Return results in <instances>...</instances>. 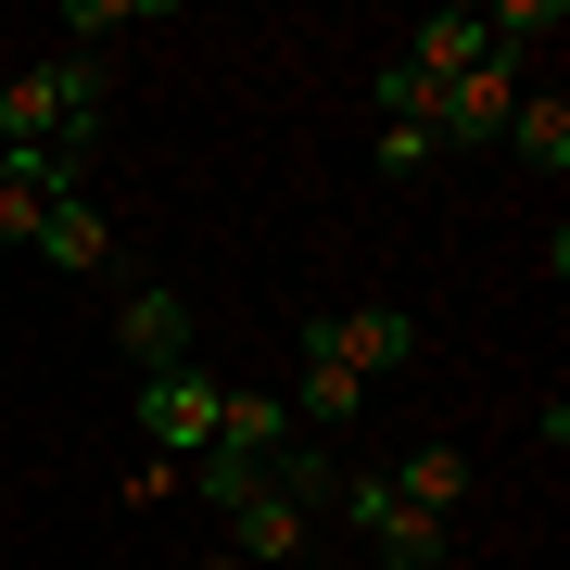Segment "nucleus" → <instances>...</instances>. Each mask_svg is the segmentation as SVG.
I'll use <instances>...</instances> for the list:
<instances>
[{
	"label": "nucleus",
	"instance_id": "1",
	"mask_svg": "<svg viewBox=\"0 0 570 570\" xmlns=\"http://www.w3.org/2000/svg\"><path fill=\"white\" fill-rule=\"evenodd\" d=\"M102 140H115V63H102V51H63V63L0 77V153H63V165H89Z\"/></svg>",
	"mask_w": 570,
	"mask_h": 570
},
{
	"label": "nucleus",
	"instance_id": "2",
	"mask_svg": "<svg viewBox=\"0 0 570 570\" xmlns=\"http://www.w3.org/2000/svg\"><path fill=\"white\" fill-rule=\"evenodd\" d=\"M216 406H228V381H216L204 355H190V367H153V381H140V444L165 469H190V456L216 444Z\"/></svg>",
	"mask_w": 570,
	"mask_h": 570
},
{
	"label": "nucleus",
	"instance_id": "3",
	"mask_svg": "<svg viewBox=\"0 0 570 570\" xmlns=\"http://www.w3.org/2000/svg\"><path fill=\"white\" fill-rule=\"evenodd\" d=\"M330 508H343V532H367V558H381V570H444V520H419L381 469H343Z\"/></svg>",
	"mask_w": 570,
	"mask_h": 570
},
{
	"label": "nucleus",
	"instance_id": "4",
	"mask_svg": "<svg viewBox=\"0 0 570 570\" xmlns=\"http://www.w3.org/2000/svg\"><path fill=\"white\" fill-rule=\"evenodd\" d=\"M305 355H343L355 381H381V367H419V317H406V305H343V317H305Z\"/></svg>",
	"mask_w": 570,
	"mask_h": 570
},
{
	"label": "nucleus",
	"instance_id": "5",
	"mask_svg": "<svg viewBox=\"0 0 570 570\" xmlns=\"http://www.w3.org/2000/svg\"><path fill=\"white\" fill-rule=\"evenodd\" d=\"M520 51H482L469 63V77H444V102H431V127H444V140H508V115H520Z\"/></svg>",
	"mask_w": 570,
	"mask_h": 570
},
{
	"label": "nucleus",
	"instance_id": "6",
	"mask_svg": "<svg viewBox=\"0 0 570 570\" xmlns=\"http://www.w3.org/2000/svg\"><path fill=\"white\" fill-rule=\"evenodd\" d=\"M115 343H127V367H140V381H153V367H190V355H204V343H190V305H178L165 279H140V292L115 305Z\"/></svg>",
	"mask_w": 570,
	"mask_h": 570
},
{
	"label": "nucleus",
	"instance_id": "7",
	"mask_svg": "<svg viewBox=\"0 0 570 570\" xmlns=\"http://www.w3.org/2000/svg\"><path fill=\"white\" fill-rule=\"evenodd\" d=\"M77 178H89V165H63V153H0V242H39V216Z\"/></svg>",
	"mask_w": 570,
	"mask_h": 570
},
{
	"label": "nucleus",
	"instance_id": "8",
	"mask_svg": "<svg viewBox=\"0 0 570 570\" xmlns=\"http://www.w3.org/2000/svg\"><path fill=\"white\" fill-rule=\"evenodd\" d=\"M279 406H292V431H355V406H367V381H355L343 355H305V381H292Z\"/></svg>",
	"mask_w": 570,
	"mask_h": 570
},
{
	"label": "nucleus",
	"instance_id": "9",
	"mask_svg": "<svg viewBox=\"0 0 570 570\" xmlns=\"http://www.w3.org/2000/svg\"><path fill=\"white\" fill-rule=\"evenodd\" d=\"M228 532H242V570H305V508H279V494H242Z\"/></svg>",
	"mask_w": 570,
	"mask_h": 570
},
{
	"label": "nucleus",
	"instance_id": "10",
	"mask_svg": "<svg viewBox=\"0 0 570 570\" xmlns=\"http://www.w3.org/2000/svg\"><path fill=\"white\" fill-rule=\"evenodd\" d=\"M266 494H279V508H305V520H317V508H330V494H343V456H330V444H317V431H292V444H279V456H266Z\"/></svg>",
	"mask_w": 570,
	"mask_h": 570
},
{
	"label": "nucleus",
	"instance_id": "11",
	"mask_svg": "<svg viewBox=\"0 0 570 570\" xmlns=\"http://www.w3.org/2000/svg\"><path fill=\"white\" fill-rule=\"evenodd\" d=\"M39 254H51V266H77V279H89V266L115 254V228H102V204H89V190H63V204L39 216Z\"/></svg>",
	"mask_w": 570,
	"mask_h": 570
},
{
	"label": "nucleus",
	"instance_id": "12",
	"mask_svg": "<svg viewBox=\"0 0 570 570\" xmlns=\"http://www.w3.org/2000/svg\"><path fill=\"white\" fill-rule=\"evenodd\" d=\"M508 153L532 165V178H558V165H570V102H558V89H520V115H508Z\"/></svg>",
	"mask_w": 570,
	"mask_h": 570
},
{
	"label": "nucleus",
	"instance_id": "13",
	"mask_svg": "<svg viewBox=\"0 0 570 570\" xmlns=\"http://www.w3.org/2000/svg\"><path fill=\"white\" fill-rule=\"evenodd\" d=\"M482 51H494V39H482V13H431L419 39H406V63H419L431 89H444V77H469V63H482Z\"/></svg>",
	"mask_w": 570,
	"mask_h": 570
},
{
	"label": "nucleus",
	"instance_id": "14",
	"mask_svg": "<svg viewBox=\"0 0 570 570\" xmlns=\"http://www.w3.org/2000/svg\"><path fill=\"white\" fill-rule=\"evenodd\" d=\"M381 482H393V494H406V508H419V520H444V508H456V494H469V456H456V444H419L406 469H381Z\"/></svg>",
	"mask_w": 570,
	"mask_h": 570
},
{
	"label": "nucleus",
	"instance_id": "15",
	"mask_svg": "<svg viewBox=\"0 0 570 570\" xmlns=\"http://www.w3.org/2000/svg\"><path fill=\"white\" fill-rule=\"evenodd\" d=\"M216 444H242V456H279V444H292V406H279V393H242V381H228V406H216Z\"/></svg>",
	"mask_w": 570,
	"mask_h": 570
},
{
	"label": "nucleus",
	"instance_id": "16",
	"mask_svg": "<svg viewBox=\"0 0 570 570\" xmlns=\"http://www.w3.org/2000/svg\"><path fill=\"white\" fill-rule=\"evenodd\" d=\"M178 482H190V494H204V508L228 520V508H242V494H266V456H242V444H204V456L178 469Z\"/></svg>",
	"mask_w": 570,
	"mask_h": 570
},
{
	"label": "nucleus",
	"instance_id": "17",
	"mask_svg": "<svg viewBox=\"0 0 570 570\" xmlns=\"http://www.w3.org/2000/svg\"><path fill=\"white\" fill-rule=\"evenodd\" d=\"M431 102H444V89H431L406 51H393V63H381V127H431ZM431 140H444V127H431Z\"/></svg>",
	"mask_w": 570,
	"mask_h": 570
},
{
	"label": "nucleus",
	"instance_id": "18",
	"mask_svg": "<svg viewBox=\"0 0 570 570\" xmlns=\"http://www.w3.org/2000/svg\"><path fill=\"white\" fill-rule=\"evenodd\" d=\"M482 39H494V51H532V39H558V0H508V13H482Z\"/></svg>",
	"mask_w": 570,
	"mask_h": 570
},
{
	"label": "nucleus",
	"instance_id": "19",
	"mask_svg": "<svg viewBox=\"0 0 570 570\" xmlns=\"http://www.w3.org/2000/svg\"><path fill=\"white\" fill-rule=\"evenodd\" d=\"M367 153H381V178H419V165L444 153V140H431V127H381V140H367Z\"/></svg>",
	"mask_w": 570,
	"mask_h": 570
}]
</instances>
